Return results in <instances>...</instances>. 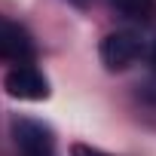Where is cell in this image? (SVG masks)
Here are the masks:
<instances>
[{
  "mask_svg": "<svg viewBox=\"0 0 156 156\" xmlns=\"http://www.w3.org/2000/svg\"><path fill=\"white\" fill-rule=\"evenodd\" d=\"M144 52V43L135 31H110L101 46H98V55H101V64L107 70H126L132 67Z\"/></svg>",
  "mask_w": 156,
  "mask_h": 156,
  "instance_id": "obj_1",
  "label": "cell"
},
{
  "mask_svg": "<svg viewBox=\"0 0 156 156\" xmlns=\"http://www.w3.org/2000/svg\"><path fill=\"white\" fill-rule=\"evenodd\" d=\"M12 141L22 150V156H55L52 129L40 119H28V116L12 119Z\"/></svg>",
  "mask_w": 156,
  "mask_h": 156,
  "instance_id": "obj_2",
  "label": "cell"
},
{
  "mask_svg": "<svg viewBox=\"0 0 156 156\" xmlns=\"http://www.w3.org/2000/svg\"><path fill=\"white\" fill-rule=\"evenodd\" d=\"M3 86H6V92L12 98H22V101H43V98H49V80L34 64H16L3 76Z\"/></svg>",
  "mask_w": 156,
  "mask_h": 156,
  "instance_id": "obj_3",
  "label": "cell"
},
{
  "mask_svg": "<svg viewBox=\"0 0 156 156\" xmlns=\"http://www.w3.org/2000/svg\"><path fill=\"white\" fill-rule=\"evenodd\" d=\"M0 58L16 61V64H28L34 58V43L28 31L6 16H0Z\"/></svg>",
  "mask_w": 156,
  "mask_h": 156,
  "instance_id": "obj_4",
  "label": "cell"
},
{
  "mask_svg": "<svg viewBox=\"0 0 156 156\" xmlns=\"http://www.w3.org/2000/svg\"><path fill=\"white\" fill-rule=\"evenodd\" d=\"M110 6L132 22H153L156 16V0H110Z\"/></svg>",
  "mask_w": 156,
  "mask_h": 156,
  "instance_id": "obj_5",
  "label": "cell"
},
{
  "mask_svg": "<svg viewBox=\"0 0 156 156\" xmlns=\"http://www.w3.org/2000/svg\"><path fill=\"white\" fill-rule=\"evenodd\" d=\"M70 156H107V153H101L95 147H86V144H73L70 147Z\"/></svg>",
  "mask_w": 156,
  "mask_h": 156,
  "instance_id": "obj_6",
  "label": "cell"
},
{
  "mask_svg": "<svg viewBox=\"0 0 156 156\" xmlns=\"http://www.w3.org/2000/svg\"><path fill=\"white\" fill-rule=\"evenodd\" d=\"M150 58H153V67H156V43H153V52H150Z\"/></svg>",
  "mask_w": 156,
  "mask_h": 156,
  "instance_id": "obj_7",
  "label": "cell"
},
{
  "mask_svg": "<svg viewBox=\"0 0 156 156\" xmlns=\"http://www.w3.org/2000/svg\"><path fill=\"white\" fill-rule=\"evenodd\" d=\"M70 3H76V6H86V3H89V0H70Z\"/></svg>",
  "mask_w": 156,
  "mask_h": 156,
  "instance_id": "obj_8",
  "label": "cell"
}]
</instances>
